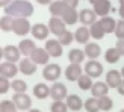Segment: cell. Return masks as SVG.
I'll return each instance as SVG.
<instances>
[{
	"instance_id": "6da1fadb",
	"label": "cell",
	"mask_w": 124,
	"mask_h": 112,
	"mask_svg": "<svg viewBox=\"0 0 124 112\" xmlns=\"http://www.w3.org/2000/svg\"><path fill=\"white\" fill-rule=\"evenodd\" d=\"M5 14L12 18H27L33 14V6L27 0H14L5 8Z\"/></svg>"
},
{
	"instance_id": "7a4b0ae2",
	"label": "cell",
	"mask_w": 124,
	"mask_h": 112,
	"mask_svg": "<svg viewBox=\"0 0 124 112\" xmlns=\"http://www.w3.org/2000/svg\"><path fill=\"white\" fill-rule=\"evenodd\" d=\"M12 30H14L15 35L24 36L29 32H32V27H30V23L27 18H14V23H12Z\"/></svg>"
},
{
	"instance_id": "3957f363",
	"label": "cell",
	"mask_w": 124,
	"mask_h": 112,
	"mask_svg": "<svg viewBox=\"0 0 124 112\" xmlns=\"http://www.w3.org/2000/svg\"><path fill=\"white\" fill-rule=\"evenodd\" d=\"M65 26H67V24H65L64 20H62V18H59V17H52L50 21H48V29H50V32L54 33L56 36H61L62 33L65 32V30H67Z\"/></svg>"
},
{
	"instance_id": "277c9868",
	"label": "cell",
	"mask_w": 124,
	"mask_h": 112,
	"mask_svg": "<svg viewBox=\"0 0 124 112\" xmlns=\"http://www.w3.org/2000/svg\"><path fill=\"white\" fill-rule=\"evenodd\" d=\"M85 73L91 77H98V76H101V73H103V65L98 61L91 59L89 62H86V65H85Z\"/></svg>"
},
{
	"instance_id": "5b68a950",
	"label": "cell",
	"mask_w": 124,
	"mask_h": 112,
	"mask_svg": "<svg viewBox=\"0 0 124 112\" xmlns=\"http://www.w3.org/2000/svg\"><path fill=\"white\" fill-rule=\"evenodd\" d=\"M42 76H44L46 80H52L54 82L59 76H61V67L58 64H48L44 67V70H42Z\"/></svg>"
},
{
	"instance_id": "8992f818",
	"label": "cell",
	"mask_w": 124,
	"mask_h": 112,
	"mask_svg": "<svg viewBox=\"0 0 124 112\" xmlns=\"http://www.w3.org/2000/svg\"><path fill=\"white\" fill-rule=\"evenodd\" d=\"M12 102L17 104L18 109H29L30 104H32V100H30V97L26 94V92H15L14 97H12Z\"/></svg>"
},
{
	"instance_id": "52a82bcc",
	"label": "cell",
	"mask_w": 124,
	"mask_h": 112,
	"mask_svg": "<svg viewBox=\"0 0 124 112\" xmlns=\"http://www.w3.org/2000/svg\"><path fill=\"white\" fill-rule=\"evenodd\" d=\"M20 48L18 47H15V46H6L5 48H3V53H2V56L8 61V62H17L18 59H20Z\"/></svg>"
},
{
	"instance_id": "ba28073f",
	"label": "cell",
	"mask_w": 124,
	"mask_h": 112,
	"mask_svg": "<svg viewBox=\"0 0 124 112\" xmlns=\"http://www.w3.org/2000/svg\"><path fill=\"white\" fill-rule=\"evenodd\" d=\"M80 76H82V67H80V64H71V65L67 67L65 77L70 82H76V80L80 79Z\"/></svg>"
},
{
	"instance_id": "9c48e42d",
	"label": "cell",
	"mask_w": 124,
	"mask_h": 112,
	"mask_svg": "<svg viewBox=\"0 0 124 112\" xmlns=\"http://www.w3.org/2000/svg\"><path fill=\"white\" fill-rule=\"evenodd\" d=\"M50 96L53 97V100H64L67 96V86L64 83H53V86L50 88Z\"/></svg>"
},
{
	"instance_id": "30bf717a",
	"label": "cell",
	"mask_w": 124,
	"mask_h": 112,
	"mask_svg": "<svg viewBox=\"0 0 124 112\" xmlns=\"http://www.w3.org/2000/svg\"><path fill=\"white\" fill-rule=\"evenodd\" d=\"M46 50L48 52V55L53 58H59L62 55V44L58 40H48L46 42Z\"/></svg>"
},
{
	"instance_id": "8fae6325",
	"label": "cell",
	"mask_w": 124,
	"mask_h": 112,
	"mask_svg": "<svg viewBox=\"0 0 124 112\" xmlns=\"http://www.w3.org/2000/svg\"><path fill=\"white\" fill-rule=\"evenodd\" d=\"M17 73H18V68L15 64H12V62H8V61H5L2 65H0V74L5 77H14L17 76Z\"/></svg>"
},
{
	"instance_id": "7c38bea8",
	"label": "cell",
	"mask_w": 124,
	"mask_h": 112,
	"mask_svg": "<svg viewBox=\"0 0 124 112\" xmlns=\"http://www.w3.org/2000/svg\"><path fill=\"white\" fill-rule=\"evenodd\" d=\"M67 9H68V6H67V3L64 2V0H56V2H52V5H50L52 15L59 17V18H62V15L65 14Z\"/></svg>"
},
{
	"instance_id": "4fadbf2b",
	"label": "cell",
	"mask_w": 124,
	"mask_h": 112,
	"mask_svg": "<svg viewBox=\"0 0 124 112\" xmlns=\"http://www.w3.org/2000/svg\"><path fill=\"white\" fill-rule=\"evenodd\" d=\"M48 58H50V55H48V52L46 48H36V50L30 55V59H32L35 64H47Z\"/></svg>"
},
{
	"instance_id": "5bb4252c",
	"label": "cell",
	"mask_w": 124,
	"mask_h": 112,
	"mask_svg": "<svg viewBox=\"0 0 124 112\" xmlns=\"http://www.w3.org/2000/svg\"><path fill=\"white\" fill-rule=\"evenodd\" d=\"M36 65L38 64H35L30 58H24L20 62V71L23 74H26V76H30V74H33L36 71Z\"/></svg>"
},
{
	"instance_id": "9a60e30c",
	"label": "cell",
	"mask_w": 124,
	"mask_h": 112,
	"mask_svg": "<svg viewBox=\"0 0 124 112\" xmlns=\"http://www.w3.org/2000/svg\"><path fill=\"white\" fill-rule=\"evenodd\" d=\"M95 17H97V14L92 9H82L79 12V20L82 21L83 26H86V24H94Z\"/></svg>"
},
{
	"instance_id": "2e32d148",
	"label": "cell",
	"mask_w": 124,
	"mask_h": 112,
	"mask_svg": "<svg viewBox=\"0 0 124 112\" xmlns=\"http://www.w3.org/2000/svg\"><path fill=\"white\" fill-rule=\"evenodd\" d=\"M121 73L116 71V70H110L106 74V83L109 88H118V85L121 83Z\"/></svg>"
},
{
	"instance_id": "e0dca14e",
	"label": "cell",
	"mask_w": 124,
	"mask_h": 112,
	"mask_svg": "<svg viewBox=\"0 0 124 112\" xmlns=\"http://www.w3.org/2000/svg\"><path fill=\"white\" fill-rule=\"evenodd\" d=\"M94 12L97 15H101V17H106L108 12L110 11V2L109 0H98L94 5Z\"/></svg>"
},
{
	"instance_id": "ac0fdd59",
	"label": "cell",
	"mask_w": 124,
	"mask_h": 112,
	"mask_svg": "<svg viewBox=\"0 0 124 112\" xmlns=\"http://www.w3.org/2000/svg\"><path fill=\"white\" fill-rule=\"evenodd\" d=\"M48 32H50V29H48L46 24H35V26L32 27V35L35 36L36 40H46L48 36Z\"/></svg>"
},
{
	"instance_id": "d6986e66",
	"label": "cell",
	"mask_w": 124,
	"mask_h": 112,
	"mask_svg": "<svg viewBox=\"0 0 124 112\" xmlns=\"http://www.w3.org/2000/svg\"><path fill=\"white\" fill-rule=\"evenodd\" d=\"M67 106L71 111H80L83 108V102H82V98H80L79 96L71 94V96L67 97Z\"/></svg>"
},
{
	"instance_id": "ffe728a7",
	"label": "cell",
	"mask_w": 124,
	"mask_h": 112,
	"mask_svg": "<svg viewBox=\"0 0 124 112\" xmlns=\"http://www.w3.org/2000/svg\"><path fill=\"white\" fill-rule=\"evenodd\" d=\"M91 91H92V96H94L95 98H98V97L108 96L109 86H108V83H104V82H97V83H94V85H92Z\"/></svg>"
},
{
	"instance_id": "44dd1931",
	"label": "cell",
	"mask_w": 124,
	"mask_h": 112,
	"mask_svg": "<svg viewBox=\"0 0 124 112\" xmlns=\"http://www.w3.org/2000/svg\"><path fill=\"white\" fill-rule=\"evenodd\" d=\"M98 23L101 24V27L104 29V32L106 33H112L115 32V27H116V21L114 20L112 17H101Z\"/></svg>"
},
{
	"instance_id": "7402d4cb",
	"label": "cell",
	"mask_w": 124,
	"mask_h": 112,
	"mask_svg": "<svg viewBox=\"0 0 124 112\" xmlns=\"http://www.w3.org/2000/svg\"><path fill=\"white\" fill-rule=\"evenodd\" d=\"M18 48H20V52L24 55V56H30L35 50H36V47H35V42L32 40H23L20 42V46H18Z\"/></svg>"
},
{
	"instance_id": "603a6c76",
	"label": "cell",
	"mask_w": 124,
	"mask_h": 112,
	"mask_svg": "<svg viewBox=\"0 0 124 112\" xmlns=\"http://www.w3.org/2000/svg\"><path fill=\"white\" fill-rule=\"evenodd\" d=\"M100 53H101V48H100V46H98V44H95V42H88V44H86V47H85V55L88 56V58L97 59L98 56H100Z\"/></svg>"
},
{
	"instance_id": "cb8c5ba5",
	"label": "cell",
	"mask_w": 124,
	"mask_h": 112,
	"mask_svg": "<svg viewBox=\"0 0 124 112\" xmlns=\"http://www.w3.org/2000/svg\"><path fill=\"white\" fill-rule=\"evenodd\" d=\"M33 94L36 98H47L48 96H50V88L46 85V83H36L35 88H33Z\"/></svg>"
},
{
	"instance_id": "d4e9b609",
	"label": "cell",
	"mask_w": 124,
	"mask_h": 112,
	"mask_svg": "<svg viewBox=\"0 0 124 112\" xmlns=\"http://www.w3.org/2000/svg\"><path fill=\"white\" fill-rule=\"evenodd\" d=\"M62 20H64L65 24H74L79 20V12L74 9V8H68L65 11V14L62 15Z\"/></svg>"
},
{
	"instance_id": "484cf974",
	"label": "cell",
	"mask_w": 124,
	"mask_h": 112,
	"mask_svg": "<svg viewBox=\"0 0 124 112\" xmlns=\"http://www.w3.org/2000/svg\"><path fill=\"white\" fill-rule=\"evenodd\" d=\"M91 36V32L88 27H79L76 30V33H74V38H76L77 42H80V44H85V42H88Z\"/></svg>"
},
{
	"instance_id": "4316f807",
	"label": "cell",
	"mask_w": 124,
	"mask_h": 112,
	"mask_svg": "<svg viewBox=\"0 0 124 112\" xmlns=\"http://www.w3.org/2000/svg\"><path fill=\"white\" fill-rule=\"evenodd\" d=\"M89 32H91V36L92 38H95V40H101L104 35H106V32H104V29L101 27V24L95 21L94 24H91V27H89Z\"/></svg>"
},
{
	"instance_id": "83f0119b",
	"label": "cell",
	"mask_w": 124,
	"mask_h": 112,
	"mask_svg": "<svg viewBox=\"0 0 124 112\" xmlns=\"http://www.w3.org/2000/svg\"><path fill=\"white\" fill-rule=\"evenodd\" d=\"M68 59H70L71 64H80L85 59V53L82 50H79V48H74V50L68 53Z\"/></svg>"
},
{
	"instance_id": "f1b7e54d",
	"label": "cell",
	"mask_w": 124,
	"mask_h": 112,
	"mask_svg": "<svg viewBox=\"0 0 124 112\" xmlns=\"http://www.w3.org/2000/svg\"><path fill=\"white\" fill-rule=\"evenodd\" d=\"M77 83H79V88L83 89V91L91 89L92 85H94V83H92V77L88 76V74H82V76H80V79L77 80Z\"/></svg>"
},
{
	"instance_id": "f546056e",
	"label": "cell",
	"mask_w": 124,
	"mask_h": 112,
	"mask_svg": "<svg viewBox=\"0 0 124 112\" xmlns=\"http://www.w3.org/2000/svg\"><path fill=\"white\" fill-rule=\"evenodd\" d=\"M98 106H100V111H110L114 106V102L112 98L108 97V96H103V97H98Z\"/></svg>"
},
{
	"instance_id": "4dcf8cb0",
	"label": "cell",
	"mask_w": 124,
	"mask_h": 112,
	"mask_svg": "<svg viewBox=\"0 0 124 112\" xmlns=\"http://www.w3.org/2000/svg\"><path fill=\"white\" fill-rule=\"evenodd\" d=\"M120 56H121V53L116 50V47H115V48H109L106 52V55H104V58H106V61L109 64H115V62L120 61Z\"/></svg>"
},
{
	"instance_id": "1f68e13d",
	"label": "cell",
	"mask_w": 124,
	"mask_h": 112,
	"mask_svg": "<svg viewBox=\"0 0 124 112\" xmlns=\"http://www.w3.org/2000/svg\"><path fill=\"white\" fill-rule=\"evenodd\" d=\"M85 109L88 112H98L100 111V106H98V100L95 97H91L85 102Z\"/></svg>"
},
{
	"instance_id": "d6a6232c",
	"label": "cell",
	"mask_w": 124,
	"mask_h": 112,
	"mask_svg": "<svg viewBox=\"0 0 124 112\" xmlns=\"http://www.w3.org/2000/svg\"><path fill=\"white\" fill-rule=\"evenodd\" d=\"M17 104L11 100H3L0 103V112H17Z\"/></svg>"
},
{
	"instance_id": "836d02e7",
	"label": "cell",
	"mask_w": 124,
	"mask_h": 112,
	"mask_svg": "<svg viewBox=\"0 0 124 112\" xmlns=\"http://www.w3.org/2000/svg\"><path fill=\"white\" fill-rule=\"evenodd\" d=\"M11 88L14 89L15 92H26V89H27V85H26V82H24V80L15 79L14 82L11 83Z\"/></svg>"
},
{
	"instance_id": "e575fe53",
	"label": "cell",
	"mask_w": 124,
	"mask_h": 112,
	"mask_svg": "<svg viewBox=\"0 0 124 112\" xmlns=\"http://www.w3.org/2000/svg\"><path fill=\"white\" fill-rule=\"evenodd\" d=\"M12 23H14V18L9 17V15H5V17H2V20H0V27H2L5 32H8V30H12Z\"/></svg>"
},
{
	"instance_id": "d590c367",
	"label": "cell",
	"mask_w": 124,
	"mask_h": 112,
	"mask_svg": "<svg viewBox=\"0 0 124 112\" xmlns=\"http://www.w3.org/2000/svg\"><path fill=\"white\" fill-rule=\"evenodd\" d=\"M58 41L61 42L62 46H68V44H71V41H73V33L70 32V30H65L64 33H62L61 36H58Z\"/></svg>"
},
{
	"instance_id": "8d00e7d4",
	"label": "cell",
	"mask_w": 124,
	"mask_h": 112,
	"mask_svg": "<svg viewBox=\"0 0 124 112\" xmlns=\"http://www.w3.org/2000/svg\"><path fill=\"white\" fill-rule=\"evenodd\" d=\"M67 103H64L62 100H54L52 104V112H67Z\"/></svg>"
},
{
	"instance_id": "74e56055",
	"label": "cell",
	"mask_w": 124,
	"mask_h": 112,
	"mask_svg": "<svg viewBox=\"0 0 124 112\" xmlns=\"http://www.w3.org/2000/svg\"><path fill=\"white\" fill-rule=\"evenodd\" d=\"M115 35L118 40H124V20H120L115 27Z\"/></svg>"
},
{
	"instance_id": "f35d334b",
	"label": "cell",
	"mask_w": 124,
	"mask_h": 112,
	"mask_svg": "<svg viewBox=\"0 0 124 112\" xmlns=\"http://www.w3.org/2000/svg\"><path fill=\"white\" fill-rule=\"evenodd\" d=\"M9 88H11V83H9L8 77L2 76V77H0V92H2V94H6Z\"/></svg>"
},
{
	"instance_id": "ab89813d",
	"label": "cell",
	"mask_w": 124,
	"mask_h": 112,
	"mask_svg": "<svg viewBox=\"0 0 124 112\" xmlns=\"http://www.w3.org/2000/svg\"><path fill=\"white\" fill-rule=\"evenodd\" d=\"M116 50L121 53V56H124V40H118V42H116Z\"/></svg>"
},
{
	"instance_id": "60d3db41",
	"label": "cell",
	"mask_w": 124,
	"mask_h": 112,
	"mask_svg": "<svg viewBox=\"0 0 124 112\" xmlns=\"http://www.w3.org/2000/svg\"><path fill=\"white\" fill-rule=\"evenodd\" d=\"M64 2L67 3L68 8H74V9H76V6L79 5V0H64Z\"/></svg>"
},
{
	"instance_id": "b9f144b4",
	"label": "cell",
	"mask_w": 124,
	"mask_h": 112,
	"mask_svg": "<svg viewBox=\"0 0 124 112\" xmlns=\"http://www.w3.org/2000/svg\"><path fill=\"white\" fill-rule=\"evenodd\" d=\"M116 89H118V92H120L121 96H124V80H121V83L118 85V88H116Z\"/></svg>"
},
{
	"instance_id": "7bdbcfd3",
	"label": "cell",
	"mask_w": 124,
	"mask_h": 112,
	"mask_svg": "<svg viewBox=\"0 0 124 112\" xmlns=\"http://www.w3.org/2000/svg\"><path fill=\"white\" fill-rule=\"evenodd\" d=\"M12 2H14V0H0V5H2V6H5V8H6V6H8V5H11Z\"/></svg>"
},
{
	"instance_id": "ee69618b",
	"label": "cell",
	"mask_w": 124,
	"mask_h": 112,
	"mask_svg": "<svg viewBox=\"0 0 124 112\" xmlns=\"http://www.w3.org/2000/svg\"><path fill=\"white\" fill-rule=\"evenodd\" d=\"M120 15H121V18L124 20V5H120Z\"/></svg>"
},
{
	"instance_id": "f6af8a7d",
	"label": "cell",
	"mask_w": 124,
	"mask_h": 112,
	"mask_svg": "<svg viewBox=\"0 0 124 112\" xmlns=\"http://www.w3.org/2000/svg\"><path fill=\"white\" fill-rule=\"evenodd\" d=\"M29 112H41V111H39V109H30Z\"/></svg>"
},
{
	"instance_id": "bcb514c9",
	"label": "cell",
	"mask_w": 124,
	"mask_h": 112,
	"mask_svg": "<svg viewBox=\"0 0 124 112\" xmlns=\"http://www.w3.org/2000/svg\"><path fill=\"white\" fill-rule=\"evenodd\" d=\"M89 2H91V3H92V5H94V3H95V2H98V0H89Z\"/></svg>"
},
{
	"instance_id": "7dc6e473",
	"label": "cell",
	"mask_w": 124,
	"mask_h": 112,
	"mask_svg": "<svg viewBox=\"0 0 124 112\" xmlns=\"http://www.w3.org/2000/svg\"><path fill=\"white\" fill-rule=\"evenodd\" d=\"M121 76L124 77V67H123V70H121Z\"/></svg>"
},
{
	"instance_id": "c3c4849f",
	"label": "cell",
	"mask_w": 124,
	"mask_h": 112,
	"mask_svg": "<svg viewBox=\"0 0 124 112\" xmlns=\"http://www.w3.org/2000/svg\"><path fill=\"white\" fill-rule=\"evenodd\" d=\"M120 3H121V5H124V0H120Z\"/></svg>"
},
{
	"instance_id": "681fc988",
	"label": "cell",
	"mask_w": 124,
	"mask_h": 112,
	"mask_svg": "<svg viewBox=\"0 0 124 112\" xmlns=\"http://www.w3.org/2000/svg\"><path fill=\"white\" fill-rule=\"evenodd\" d=\"M120 112H124V109H123V111H120Z\"/></svg>"
}]
</instances>
